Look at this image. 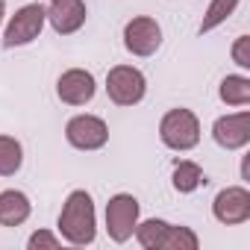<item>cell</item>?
Returning a JSON list of instances; mask_svg holds the SVG:
<instances>
[{
    "mask_svg": "<svg viewBox=\"0 0 250 250\" xmlns=\"http://www.w3.org/2000/svg\"><path fill=\"white\" fill-rule=\"evenodd\" d=\"M30 250H39V247H50V250H56L59 247V238L53 235V232H44V229H39V232H33L30 235Z\"/></svg>",
    "mask_w": 250,
    "mask_h": 250,
    "instance_id": "obj_19",
    "label": "cell"
},
{
    "mask_svg": "<svg viewBox=\"0 0 250 250\" xmlns=\"http://www.w3.org/2000/svg\"><path fill=\"white\" fill-rule=\"evenodd\" d=\"M85 3L83 0H53L47 9V21L59 36H71L85 24Z\"/></svg>",
    "mask_w": 250,
    "mask_h": 250,
    "instance_id": "obj_12",
    "label": "cell"
},
{
    "mask_svg": "<svg viewBox=\"0 0 250 250\" xmlns=\"http://www.w3.org/2000/svg\"><path fill=\"white\" fill-rule=\"evenodd\" d=\"M212 136L215 142L224 147V150H238L250 142V112H235V115H224L215 121L212 127Z\"/></svg>",
    "mask_w": 250,
    "mask_h": 250,
    "instance_id": "obj_10",
    "label": "cell"
},
{
    "mask_svg": "<svg viewBox=\"0 0 250 250\" xmlns=\"http://www.w3.org/2000/svg\"><path fill=\"white\" fill-rule=\"evenodd\" d=\"M136 238L147 250H197V244H200L188 227H174L159 218L136 224Z\"/></svg>",
    "mask_w": 250,
    "mask_h": 250,
    "instance_id": "obj_2",
    "label": "cell"
},
{
    "mask_svg": "<svg viewBox=\"0 0 250 250\" xmlns=\"http://www.w3.org/2000/svg\"><path fill=\"white\" fill-rule=\"evenodd\" d=\"M56 91H59V100L62 103H71V106H85L91 97H94V77L83 68H71L59 77L56 83Z\"/></svg>",
    "mask_w": 250,
    "mask_h": 250,
    "instance_id": "obj_11",
    "label": "cell"
},
{
    "mask_svg": "<svg viewBox=\"0 0 250 250\" xmlns=\"http://www.w3.org/2000/svg\"><path fill=\"white\" fill-rule=\"evenodd\" d=\"M200 183H203V168L200 165H194V162H177L174 165V188L180 194L194 191Z\"/></svg>",
    "mask_w": 250,
    "mask_h": 250,
    "instance_id": "obj_16",
    "label": "cell"
},
{
    "mask_svg": "<svg viewBox=\"0 0 250 250\" xmlns=\"http://www.w3.org/2000/svg\"><path fill=\"white\" fill-rule=\"evenodd\" d=\"M24 162V150L21 142L9 139V136H0V177H12Z\"/></svg>",
    "mask_w": 250,
    "mask_h": 250,
    "instance_id": "obj_15",
    "label": "cell"
},
{
    "mask_svg": "<svg viewBox=\"0 0 250 250\" xmlns=\"http://www.w3.org/2000/svg\"><path fill=\"white\" fill-rule=\"evenodd\" d=\"M159 136L171 150H191L200 142V124L191 109H171L162 124H159Z\"/></svg>",
    "mask_w": 250,
    "mask_h": 250,
    "instance_id": "obj_3",
    "label": "cell"
},
{
    "mask_svg": "<svg viewBox=\"0 0 250 250\" xmlns=\"http://www.w3.org/2000/svg\"><path fill=\"white\" fill-rule=\"evenodd\" d=\"M212 212L221 224L232 227V224H244L250 218V191L241 188V186H232V188H224L215 203H212Z\"/></svg>",
    "mask_w": 250,
    "mask_h": 250,
    "instance_id": "obj_9",
    "label": "cell"
},
{
    "mask_svg": "<svg viewBox=\"0 0 250 250\" xmlns=\"http://www.w3.org/2000/svg\"><path fill=\"white\" fill-rule=\"evenodd\" d=\"M162 44V30L153 18H133L127 27H124V47H127L133 56H150L156 53Z\"/></svg>",
    "mask_w": 250,
    "mask_h": 250,
    "instance_id": "obj_8",
    "label": "cell"
},
{
    "mask_svg": "<svg viewBox=\"0 0 250 250\" xmlns=\"http://www.w3.org/2000/svg\"><path fill=\"white\" fill-rule=\"evenodd\" d=\"M65 139L77 150H100L109 142V127H106V121L97 118V115H77V118L68 121Z\"/></svg>",
    "mask_w": 250,
    "mask_h": 250,
    "instance_id": "obj_7",
    "label": "cell"
},
{
    "mask_svg": "<svg viewBox=\"0 0 250 250\" xmlns=\"http://www.w3.org/2000/svg\"><path fill=\"white\" fill-rule=\"evenodd\" d=\"M147 91V83H145V74L133 65H115L106 77V94L112 103L118 106H133L145 97Z\"/></svg>",
    "mask_w": 250,
    "mask_h": 250,
    "instance_id": "obj_4",
    "label": "cell"
},
{
    "mask_svg": "<svg viewBox=\"0 0 250 250\" xmlns=\"http://www.w3.org/2000/svg\"><path fill=\"white\" fill-rule=\"evenodd\" d=\"M235 6H238V0H212L209 9H206V15H203V21H200V33H209L218 24H224L235 12Z\"/></svg>",
    "mask_w": 250,
    "mask_h": 250,
    "instance_id": "obj_17",
    "label": "cell"
},
{
    "mask_svg": "<svg viewBox=\"0 0 250 250\" xmlns=\"http://www.w3.org/2000/svg\"><path fill=\"white\" fill-rule=\"evenodd\" d=\"M139 224V200L133 194H115L106 203V232L112 241L124 244Z\"/></svg>",
    "mask_w": 250,
    "mask_h": 250,
    "instance_id": "obj_5",
    "label": "cell"
},
{
    "mask_svg": "<svg viewBox=\"0 0 250 250\" xmlns=\"http://www.w3.org/2000/svg\"><path fill=\"white\" fill-rule=\"evenodd\" d=\"M30 197L24 191H0V224L3 227H18L30 218Z\"/></svg>",
    "mask_w": 250,
    "mask_h": 250,
    "instance_id": "obj_13",
    "label": "cell"
},
{
    "mask_svg": "<svg viewBox=\"0 0 250 250\" xmlns=\"http://www.w3.org/2000/svg\"><path fill=\"white\" fill-rule=\"evenodd\" d=\"M218 94H221V100L229 103V106H247V103H250V80H247V77H238V74L224 77Z\"/></svg>",
    "mask_w": 250,
    "mask_h": 250,
    "instance_id": "obj_14",
    "label": "cell"
},
{
    "mask_svg": "<svg viewBox=\"0 0 250 250\" xmlns=\"http://www.w3.org/2000/svg\"><path fill=\"white\" fill-rule=\"evenodd\" d=\"M232 59L241 68H250V36H238L232 44Z\"/></svg>",
    "mask_w": 250,
    "mask_h": 250,
    "instance_id": "obj_18",
    "label": "cell"
},
{
    "mask_svg": "<svg viewBox=\"0 0 250 250\" xmlns=\"http://www.w3.org/2000/svg\"><path fill=\"white\" fill-rule=\"evenodd\" d=\"M44 21H47V9H44V6H39V3H27V6H21V9L12 15L6 33H3V47H21V44H30L33 39H39Z\"/></svg>",
    "mask_w": 250,
    "mask_h": 250,
    "instance_id": "obj_6",
    "label": "cell"
},
{
    "mask_svg": "<svg viewBox=\"0 0 250 250\" xmlns=\"http://www.w3.org/2000/svg\"><path fill=\"white\" fill-rule=\"evenodd\" d=\"M59 232L71 244H91L97 224H94V200L88 191H71L62 215H59Z\"/></svg>",
    "mask_w": 250,
    "mask_h": 250,
    "instance_id": "obj_1",
    "label": "cell"
},
{
    "mask_svg": "<svg viewBox=\"0 0 250 250\" xmlns=\"http://www.w3.org/2000/svg\"><path fill=\"white\" fill-rule=\"evenodd\" d=\"M3 12H6V3H3V0H0V21H3Z\"/></svg>",
    "mask_w": 250,
    "mask_h": 250,
    "instance_id": "obj_20",
    "label": "cell"
}]
</instances>
